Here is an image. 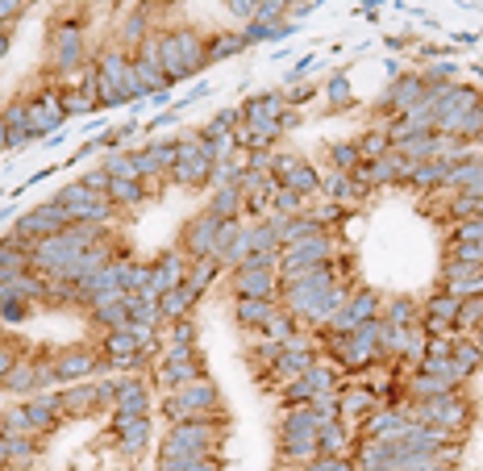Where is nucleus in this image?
<instances>
[{
    "instance_id": "8",
    "label": "nucleus",
    "mask_w": 483,
    "mask_h": 471,
    "mask_svg": "<svg viewBox=\"0 0 483 471\" xmlns=\"http://www.w3.org/2000/svg\"><path fill=\"white\" fill-rule=\"evenodd\" d=\"M188 267H192V259H188L183 250H163V255L151 263V292L154 296H163V292L180 288L183 279H188Z\"/></svg>"
},
{
    "instance_id": "36",
    "label": "nucleus",
    "mask_w": 483,
    "mask_h": 471,
    "mask_svg": "<svg viewBox=\"0 0 483 471\" xmlns=\"http://www.w3.org/2000/svg\"><path fill=\"white\" fill-rule=\"evenodd\" d=\"M330 163H333V171H346V176H354V171L362 167L359 142H333V146H330Z\"/></svg>"
},
{
    "instance_id": "43",
    "label": "nucleus",
    "mask_w": 483,
    "mask_h": 471,
    "mask_svg": "<svg viewBox=\"0 0 483 471\" xmlns=\"http://www.w3.org/2000/svg\"><path fill=\"white\" fill-rule=\"evenodd\" d=\"M450 355H455V338L438 334V338H429L425 342V359H450Z\"/></svg>"
},
{
    "instance_id": "14",
    "label": "nucleus",
    "mask_w": 483,
    "mask_h": 471,
    "mask_svg": "<svg viewBox=\"0 0 483 471\" xmlns=\"http://www.w3.org/2000/svg\"><path fill=\"white\" fill-rule=\"evenodd\" d=\"M421 318H425V334L429 338H438V334L455 330V318H458V296H450V292H433L429 296V305L421 309Z\"/></svg>"
},
{
    "instance_id": "15",
    "label": "nucleus",
    "mask_w": 483,
    "mask_h": 471,
    "mask_svg": "<svg viewBox=\"0 0 483 471\" xmlns=\"http://www.w3.org/2000/svg\"><path fill=\"white\" fill-rule=\"evenodd\" d=\"M442 292H450V296H458V301H467V296H483V267L446 263Z\"/></svg>"
},
{
    "instance_id": "24",
    "label": "nucleus",
    "mask_w": 483,
    "mask_h": 471,
    "mask_svg": "<svg viewBox=\"0 0 483 471\" xmlns=\"http://www.w3.org/2000/svg\"><path fill=\"white\" fill-rule=\"evenodd\" d=\"M346 318L354 321V326H362V321H375V318H384V301H379V292H371V288L354 292V296L346 301Z\"/></svg>"
},
{
    "instance_id": "33",
    "label": "nucleus",
    "mask_w": 483,
    "mask_h": 471,
    "mask_svg": "<svg viewBox=\"0 0 483 471\" xmlns=\"http://www.w3.org/2000/svg\"><path fill=\"white\" fill-rule=\"evenodd\" d=\"M262 334H267L271 342H279V347H284L288 338H296V334H300V321H296V318L288 313V309L279 305V309H276V318H271L267 326H262Z\"/></svg>"
},
{
    "instance_id": "52",
    "label": "nucleus",
    "mask_w": 483,
    "mask_h": 471,
    "mask_svg": "<svg viewBox=\"0 0 483 471\" xmlns=\"http://www.w3.org/2000/svg\"><path fill=\"white\" fill-rule=\"evenodd\" d=\"M4 217H13V205H9V208H0V222H4Z\"/></svg>"
},
{
    "instance_id": "5",
    "label": "nucleus",
    "mask_w": 483,
    "mask_h": 471,
    "mask_svg": "<svg viewBox=\"0 0 483 471\" xmlns=\"http://www.w3.org/2000/svg\"><path fill=\"white\" fill-rule=\"evenodd\" d=\"M217 230H222V222L208 213V208H200L192 222H183L180 230V250L188 255V259H208L213 255V247H217Z\"/></svg>"
},
{
    "instance_id": "49",
    "label": "nucleus",
    "mask_w": 483,
    "mask_h": 471,
    "mask_svg": "<svg viewBox=\"0 0 483 471\" xmlns=\"http://www.w3.org/2000/svg\"><path fill=\"white\" fill-rule=\"evenodd\" d=\"M296 125H300V109H288L284 117H279V134H292Z\"/></svg>"
},
{
    "instance_id": "3",
    "label": "nucleus",
    "mask_w": 483,
    "mask_h": 471,
    "mask_svg": "<svg viewBox=\"0 0 483 471\" xmlns=\"http://www.w3.org/2000/svg\"><path fill=\"white\" fill-rule=\"evenodd\" d=\"M159 384L167 392L183 389V384H196V380H205V359H200V350L196 347H167V355L159 359Z\"/></svg>"
},
{
    "instance_id": "20",
    "label": "nucleus",
    "mask_w": 483,
    "mask_h": 471,
    "mask_svg": "<svg viewBox=\"0 0 483 471\" xmlns=\"http://www.w3.org/2000/svg\"><path fill=\"white\" fill-rule=\"evenodd\" d=\"M58 404H63V417L97 413V389L92 384H67V389L58 392Z\"/></svg>"
},
{
    "instance_id": "34",
    "label": "nucleus",
    "mask_w": 483,
    "mask_h": 471,
    "mask_svg": "<svg viewBox=\"0 0 483 471\" xmlns=\"http://www.w3.org/2000/svg\"><path fill=\"white\" fill-rule=\"evenodd\" d=\"M205 51H208V63H222V59L246 51V42H242V34H213V38H205Z\"/></svg>"
},
{
    "instance_id": "26",
    "label": "nucleus",
    "mask_w": 483,
    "mask_h": 471,
    "mask_svg": "<svg viewBox=\"0 0 483 471\" xmlns=\"http://www.w3.org/2000/svg\"><path fill=\"white\" fill-rule=\"evenodd\" d=\"M276 309H279V301H238L234 318H238V326H246V330H262L267 321L276 318Z\"/></svg>"
},
{
    "instance_id": "17",
    "label": "nucleus",
    "mask_w": 483,
    "mask_h": 471,
    "mask_svg": "<svg viewBox=\"0 0 483 471\" xmlns=\"http://www.w3.org/2000/svg\"><path fill=\"white\" fill-rule=\"evenodd\" d=\"M175 167V142H146L138 151V171L142 180H154V176H171Z\"/></svg>"
},
{
    "instance_id": "45",
    "label": "nucleus",
    "mask_w": 483,
    "mask_h": 471,
    "mask_svg": "<svg viewBox=\"0 0 483 471\" xmlns=\"http://www.w3.org/2000/svg\"><path fill=\"white\" fill-rule=\"evenodd\" d=\"M313 67H317V55L296 59V63H292V71H288V88H296V83L308 80V71H313Z\"/></svg>"
},
{
    "instance_id": "53",
    "label": "nucleus",
    "mask_w": 483,
    "mask_h": 471,
    "mask_svg": "<svg viewBox=\"0 0 483 471\" xmlns=\"http://www.w3.org/2000/svg\"><path fill=\"white\" fill-rule=\"evenodd\" d=\"M479 122H483V100H479Z\"/></svg>"
},
{
    "instance_id": "48",
    "label": "nucleus",
    "mask_w": 483,
    "mask_h": 471,
    "mask_svg": "<svg viewBox=\"0 0 483 471\" xmlns=\"http://www.w3.org/2000/svg\"><path fill=\"white\" fill-rule=\"evenodd\" d=\"M13 367H17V350L9 347V342H4V347H0V380L13 372Z\"/></svg>"
},
{
    "instance_id": "6",
    "label": "nucleus",
    "mask_w": 483,
    "mask_h": 471,
    "mask_svg": "<svg viewBox=\"0 0 483 471\" xmlns=\"http://www.w3.org/2000/svg\"><path fill=\"white\" fill-rule=\"evenodd\" d=\"M276 184L308 200V196L321 188V176H317V167L296 159V154H276Z\"/></svg>"
},
{
    "instance_id": "50",
    "label": "nucleus",
    "mask_w": 483,
    "mask_h": 471,
    "mask_svg": "<svg viewBox=\"0 0 483 471\" xmlns=\"http://www.w3.org/2000/svg\"><path fill=\"white\" fill-rule=\"evenodd\" d=\"M9 38H13V29H0V59L9 55Z\"/></svg>"
},
{
    "instance_id": "41",
    "label": "nucleus",
    "mask_w": 483,
    "mask_h": 471,
    "mask_svg": "<svg viewBox=\"0 0 483 471\" xmlns=\"http://www.w3.org/2000/svg\"><path fill=\"white\" fill-rule=\"evenodd\" d=\"M167 347H196V326H192V318L171 321V326H167Z\"/></svg>"
},
{
    "instance_id": "38",
    "label": "nucleus",
    "mask_w": 483,
    "mask_h": 471,
    "mask_svg": "<svg viewBox=\"0 0 483 471\" xmlns=\"http://www.w3.org/2000/svg\"><path fill=\"white\" fill-rule=\"evenodd\" d=\"M387 151H392L387 130H371V134H362V138H359V159H362V163H375V159H384Z\"/></svg>"
},
{
    "instance_id": "10",
    "label": "nucleus",
    "mask_w": 483,
    "mask_h": 471,
    "mask_svg": "<svg viewBox=\"0 0 483 471\" xmlns=\"http://www.w3.org/2000/svg\"><path fill=\"white\" fill-rule=\"evenodd\" d=\"M92 372H105V363L97 359V355H92V350H58L55 355V375H58V384H63V389H67V384H83V380H88V375Z\"/></svg>"
},
{
    "instance_id": "40",
    "label": "nucleus",
    "mask_w": 483,
    "mask_h": 471,
    "mask_svg": "<svg viewBox=\"0 0 483 471\" xmlns=\"http://www.w3.org/2000/svg\"><path fill=\"white\" fill-rule=\"evenodd\" d=\"M0 455H4V463H29L38 455V438H4Z\"/></svg>"
},
{
    "instance_id": "19",
    "label": "nucleus",
    "mask_w": 483,
    "mask_h": 471,
    "mask_svg": "<svg viewBox=\"0 0 483 471\" xmlns=\"http://www.w3.org/2000/svg\"><path fill=\"white\" fill-rule=\"evenodd\" d=\"M159 67H163L167 83L188 80V71H183V59H180V38H175V29L159 34Z\"/></svg>"
},
{
    "instance_id": "42",
    "label": "nucleus",
    "mask_w": 483,
    "mask_h": 471,
    "mask_svg": "<svg viewBox=\"0 0 483 471\" xmlns=\"http://www.w3.org/2000/svg\"><path fill=\"white\" fill-rule=\"evenodd\" d=\"M254 21H262V26H284V21H288V4H279V0H262Z\"/></svg>"
},
{
    "instance_id": "9",
    "label": "nucleus",
    "mask_w": 483,
    "mask_h": 471,
    "mask_svg": "<svg viewBox=\"0 0 483 471\" xmlns=\"http://www.w3.org/2000/svg\"><path fill=\"white\" fill-rule=\"evenodd\" d=\"M26 105H29V134H34V138L58 134V125L67 122V113H63V100H58V92H42V97L26 100Z\"/></svg>"
},
{
    "instance_id": "31",
    "label": "nucleus",
    "mask_w": 483,
    "mask_h": 471,
    "mask_svg": "<svg viewBox=\"0 0 483 471\" xmlns=\"http://www.w3.org/2000/svg\"><path fill=\"white\" fill-rule=\"evenodd\" d=\"M384 321L387 326H417L421 321V305H417L413 296H392L384 305Z\"/></svg>"
},
{
    "instance_id": "32",
    "label": "nucleus",
    "mask_w": 483,
    "mask_h": 471,
    "mask_svg": "<svg viewBox=\"0 0 483 471\" xmlns=\"http://www.w3.org/2000/svg\"><path fill=\"white\" fill-rule=\"evenodd\" d=\"M105 355H109V363L138 355V338H134V330L125 326V330H109V334H105Z\"/></svg>"
},
{
    "instance_id": "13",
    "label": "nucleus",
    "mask_w": 483,
    "mask_h": 471,
    "mask_svg": "<svg viewBox=\"0 0 483 471\" xmlns=\"http://www.w3.org/2000/svg\"><path fill=\"white\" fill-rule=\"evenodd\" d=\"M51 55H55V67L63 75L83 63V29L80 26H67V29H55V38H51Z\"/></svg>"
},
{
    "instance_id": "51",
    "label": "nucleus",
    "mask_w": 483,
    "mask_h": 471,
    "mask_svg": "<svg viewBox=\"0 0 483 471\" xmlns=\"http://www.w3.org/2000/svg\"><path fill=\"white\" fill-rule=\"evenodd\" d=\"M279 471H308V463H288V467H279Z\"/></svg>"
},
{
    "instance_id": "28",
    "label": "nucleus",
    "mask_w": 483,
    "mask_h": 471,
    "mask_svg": "<svg viewBox=\"0 0 483 471\" xmlns=\"http://www.w3.org/2000/svg\"><path fill=\"white\" fill-rule=\"evenodd\" d=\"M317 451L321 455H346V451H350V426H346L342 417H338V421H325L317 430Z\"/></svg>"
},
{
    "instance_id": "1",
    "label": "nucleus",
    "mask_w": 483,
    "mask_h": 471,
    "mask_svg": "<svg viewBox=\"0 0 483 471\" xmlns=\"http://www.w3.org/2000/svg\"><path fill=\"white\" fill-rule=\"evenodd\" d=\"M159 409H163L171 426H183V421H230V413L222 409V396H217V389L208 380H196V384L167 392Z\"/></svg>"
},
{
    "instance_id": "11",
    "label": "nucleus",
    "mask_w": 483,
    "mask_h": 471,
    "mask_svg": "<svg viewBox=\"0 0 483 471\" xmlns=\"http://www.w3.org/2000/svg\"><path fill=\"white\" fill-rule=\"evenodd\" d=\"M113 434H117V451H121L125 459H142V451L151 446V421H146V417L113 413Z\"/></svg>"
},
{
    "instance_id": "25",
    "label": "nucleus",
    "mask_w": 483,
    "mask_h": 471,
    "mask_svg": "<svg viewBox=\"0 0 483 471\" xmlns=\"http://www.w3.org/2000/svg\"><path fill=\"white\" fill-rule=\"evenodd\" d=\"M222 259H217V255H208V259H196L192 267H188V279H183V284H188V288L196 292V296H205L208 288H213V284H217V276H222Z\"/></svg>"
},
{
    "instance_id": "39",
    "label": "nucleus",
    "mask_w": 483,
    "mask_h": 471,
    "mask_svg": "<svg viewBox=\"0 0 483 471\" xmlns=\"http://www.w3.org/2000/svg\"><path fill=\"white\" fill-rule=\"evenodd\" d=\"M479 321H483V296H467V301H458L455 334H471Z\"/></svg>"
},
{
    "instance_id": "21",
    "label": "nucleus",
    "mask_w": 483,
    "mask_h": 471,
    "mask_svg": "<svg viewBox=\"0 0 483 471\" xmlns=\"http://www.w3.org/2000/svg\"><path fill=\"white\" fill-rule=\"evenodd\" d=\"M175 38H180V59H183V71H188V80H192L196 71H205V67H208L205 38H200L196 29H175Z\"/></svg>"
},
{
    "instance_id": "16",
    "label": "nucleus",
    "mask_w": 483,
    "mask_h": 471,
    "mask_svg": "<svg viewBox=\"0 0 483 471\" xmlns=\"http://www.w3.org/2000/svg\"><path fill=\"white\" fill-rule=\"evenodd\" d=\"M146 409H151V392H146V384H142L138 375H125V380H117V404H113V413H121V417H146Z\"/></svg>"
},
{
    "instance_id": "47",
    "label": "nucleus",
    "mask_w": 483,
    "mask_h": 471,
    "mask_svg": "<svg viewBox=\"0 0 483 471\" xmlns=\"http://www.w3.org/2000/svg\"><path fill=\"white\" fill-rule=\"evenodd\" d=\"M230 13L234 17H242V21H254V17H259V0H234V4H230Z\"/></svg>"
},
{
    "instance_id": "18",
    "label": "nucleus",
    "mask_w": 483,
    "mask_h": 471,
    "mask_svg": "<svg viewBox=\"0 0 483 471\" xmlns=\"http://www.w3.org/2000/svg\"><path fill=\"white\" fill-rule=\"evenodd\" d=\"M200 301L188 284H180V288H171L159 296V318H163V326H171V321H183V318H192V305Z\"/></svg>"
},
{
    "instance_id": "29",
    "label": "nucleus",
    "mask_w": 483,
    "mask_h": 471,
    "mask_svg": "<svg viewBox=\"0 0 483 471\" xmlns=\"http://www.w3.org/2000/svg\"><path fill=\"white\" fill-rule=\"evenodd\" d=\"M321 188L333 196V205H354V200H362L354 176H346V171H330V176H321Z\"/></svg>"
},
{
    "instance_id": "22",
    "label": "nucleus",
    "mask_w": 483,
    "mask_h": 471,
    "mask_svg": "<svg viewBox=\"0 0 483 471\" xmlns=\"http://www.w3.org/2000/svg\"><path fill=\"white\" fill-rule=\"evenodd\" d=\"M0 389L9 392V396H34L38 392V359H17V367L4 380H0Z\"/></svg>"
},
{
    "instance_id": "23",
    "label": "nucleus",
    "mask_w": 483,
    "mask_h": 471,
    "mask_svg": "<svg viewBox=\"0 0 483 471\" xmlns=\"http://www.w3.org/2000/svg\"><path fill=\"white\" fill-rule=\"evenodd\" d=\"M242 208H246V200H242V192H238V184H230V188H213L208 213H213L217 222H234V217H242Z\"/></svg>"
},
{
    "instance_id": "7",
    "label": "nucleus",
    "mask_w": 483,
    "mask_h": 471,
    "mask_svg": "<svg viewBox=\"0 0 483 471\" xmlns=\"http://www.w3.org/2000/svg\"><path fill=\"white\" fill-rule=\"evenodd\" d=\"M238 301H279V271H262V267H238L234 271Z\"/></svg>"
},
{
    "instance_id": "2",
    "label": "nucleus",
    "mask_w": 483,
    "mask_h": 471,
    "mask_svg": "<svg viewBox=\"0 0 483 471\" xmlns=\"http://www.w3.org/2000/svg\"><path fill=\"white\" fill-rule=\"evenodd\" d=\"M225 438V421H183L159 443V459H208Z\"/></svg>"
},
{
    "instance_id": "27",
    "label": "nucleus",
    "mask_w": 483,
    "mask_h": 471,
    "mask_svg": "<svg viewBox=\"0 0 483 471\" xmlns=\"http://www.w3.org/2000/svg\"><path fill=\"white\" fill-rule=\"evenodd\" d=\"M450 363H455V372L463 375V380H471V375L483 367V347L475 342V338H455V355H450Z\"/></svg>"
},
{
    "instance_id": "35",
    "label": "nucleus",
    "mask_w": 483,
    "mask_h": 471,
    "mask_svg": "<svg viewBox=\"0 0 483 471\" xmlns=\"http://www.w3.org/2000/svg\"><path fill=\"white\" fill-rule=\"evenodd\" d=\"M121 292H146L151 288V263H117Z\"/></svg>"
},
{
    "instance_id": "30",
    "label": "nucleus",
    "mask_w": 483,
    "mask_h": 471,
    "mask_svg": "<svg viewBox=\"0 0 483 471\" xmlns=\"http://www.w3.org/2000/svg\"><path fill=\"white\" fill-rule=\"evenodd\" d=\"M105 171H109L113 180H138L142 184V171H138V151H113L105 154Z\"/></svg>"
},
{
    "instance_id": "37",
    "label": "nucleus",
    "mask_w": 483,
    "mask_h": 471,
    "mask_svg": "<svg viewBox=\"0 0 483 471\" xmlns=\"http://www.w3.org/2000/svg\"><path fill=\"white\" fill-rule=\"evenodd\" d=\"M109 200L113 205H125V208H134L146 200V188H142L138 180H113L109 184Z\"/></svg>"
},
{
    "instance_id": "12",
    "label": "nucleus",
    "mask_w": 483,
    "mask_h": 471,
    "mask_svg": "<svg viewBox=\"0 0 483 471\" xmlns=\"http://www.w3.org/2000/svg\"><path fill=\"white\" fill-rule=\"evenodd\" d=\"M29 417V430L34 434H55L67 417H63V404H58V392H38L29 396V404H21Z\"/></svg>"
},
{
    "instance_id": "46",
    "label": "nucleus",
    "mask_w": 483,
    "mask_h": 471,
    "mask_svg": "<svg viewBox=\"0 0 483 471\" xmlns=\"http://www.w3.org/2000/svg\"><path fill=\"white\" fill-rule=\"evenodd\" d=\"M26 13V4H17V0H0V29H13V21Z\"/></svg>"
},
{
    "instance_id": "4",
    "label": "nucleus",
    "mask_w": 483,
    "mask_h": 471,
    "mask_svg": "<svg viewBox=\"0 0 483 471\" xmlns=\"http://www.w3.org/2000/svg\"><path fill=\"white\" fill-rule=\"evenodd\" d=\"M208 171H213V163L200 154V138H180L175 142V167H171V180L180 184V188H205Z\"/></svg>"
},
{
    "instance_id": "44",
    "label": "nucleus",
    "mask_w": 483,
    "mask_h": 471,
    "mask_svg": "<svg viewBox=\"0 0 483 471\" xmlns=\"http://www.w3.org/2000/svg\"><path fill=\"white\" fill-rule=\"evenodd\" d=\"M325 92H330L333 105H350V80H346L342 71H338V75H333V80L325 83Z\"/></svg>"
}]
</instances>
